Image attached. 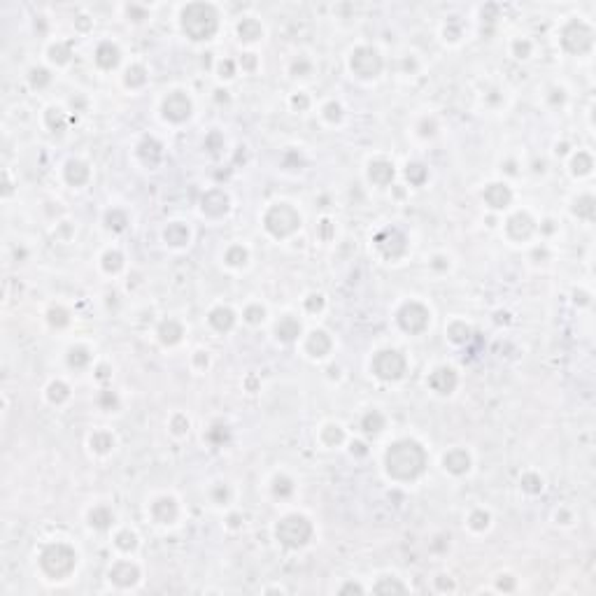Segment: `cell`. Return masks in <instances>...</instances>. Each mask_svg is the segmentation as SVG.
<instances>
[{"mask_svg":"<svg viewBox=\"0 0 596 596\" xmlns=\"http://www.w3.org/2000/svg\"><path fill=\"white\" fill-rule=\"evenodd\" d=\"M424 450L412 440H401L387 452V470L399 480H412L424 468Z\"/></svg>","mask_w":596,"mask_h":596,"instance_id":"obj_1","label":"cell"},{"mask_svg":"<svg viewBox=\"0 0 596 596\" xmlns=\"http://www.w3.org/2000/svg\"><path fill=\"white\" fill-rule=\"evenodd\" d=\"M182 26H184V33L191 40H207L217 31V14H214V10L210 5L193 3V5H189L184 10Z\"/></svg>","mask_w":596,"mask_h":596,"instance_id":"obj_2","label":"cell"},{"mask_svg":"<svg viewBox=\"0 0 596 596\" xmlns=\"http://www.w3.org/2000/svg\"><path fill=\"white\" fill-rule=\"evenodd\" d=\"M40 564H42V568H45L47 575L66 578L68 573L75 568V552H72L68 545H63V543H56V545H49L45 552H42Z\"/></svg>","mask_w":596,"mask_h":596,"instance_id":"obj_3","label":"cell"},{"mask_svg":"<svg viewBox=\"0 0 596 596\" xmlns=\"http://www.w3.org/2000/svg\"><path fill=\"white\" fill-rule=\"evenodd\" d=\"M310 535H312V526H310V522L305 520V517H298V515L287 517V520H282L277 526V538L287 547L305 545V543L310 541Z\"/></svg>","mask_w":596,"mask_h":596,"instance_id":"obj_4","label":"cell"},{"mask_svg":"<svg viewBox=\"0 0 596 596\" xmlns=\"http://www.w3.org/2000/svg\"><path fill=\"white\" fill-rule=\"evenodd\" d=\"M298 224H301V217H298V212L293 210V207H289V205H275L273 210L266 214L268 231L273 233V235H277V237L293 233L298 228Z\"/></svg>","mask_w":596,"mask_h":596,"instance_id":"obj_5","label":"cell"},{"mask_svg":"<svg viewBox=\"0 0 596 596\" xmlns=\"http://www.w3.org/2000/svg\"><path fill=\"white\" fill-rule=\"evenodd\" d=\"M373 370L382 380H396L403 375L405 361L399 352H380L373 359Z\"/></svg>","mask_w":596,"mask_h":596,"instance_id":"obj_6","label":"cell"},{"mask_svg":"<svg viewBox=\"0 0 596 596\" xmlns=\"http://www.w3.org/2000/svg\"><path fill=\"white\" fill-rule=\"evenodd\" d=\"M561 42H564V47L568 51H573V54H582V51H587L591 47V31L587 28L585 24L573 21V24L564 31Z\"/></svg>","mask_w":596,"mask_h":596,"instance_id":"obj_7","label":"cell"},{"mask_svg":"<svg viewBox=\"0 0 596 596\" xmlns=\"http://www.w3.org/2000/svg\"><path fill=\"white\" fill-rule=\"evenodd\" d=\"M380 68H382V61H380V56L375 49H368V47H364V49H356L352 56V70L356 72L359 77H375L380 72Z\"/></svg>","mask_w":596,"mask_h":596,"instance_id":"obj_8","label":"cell"},{"mask_svg":"<svg viewBox=\"0 0 596 596\" xmlns=\"http://www.w3.org/2000/svg\"><path fill=\"white\" fill-rule=\"evenodd\" d=\"M399 319H401V326H403L405 331H410V333H420V331L426 329V324H429V312H426L422 305L410 303V305H405V308L401 310Z\"/></svg>","mask_w":596,"mask_h":596,"instance_id":"obj_9","label":"cell"},{"mask_svg":"<svg viewBox=\"0 0 596 596\" xmlns=\"http://www.w3.org/2000/svg\"><path fill=\"white\" fill-rule=\"evenodd\" d=\"M191 112V103L187 96L182 93H172L166 103H163V114L170 119V122H184Z\"/></svg>","mask_w":596,"mask_h":596,"instance_id":"obj_10","label":"cell"},{"mask_svg":"<svg viewBox=\"0 0 596 596\" xmlns=\"http://www.w3.org/2000/svg\"><path fill=\"white\" fill-rule=\"evenodd\" d=\"M431 387H433L438 394H450L452 389L456 387V375L452 368H438L433 375H431Z\"/></svg>","mask_w":596,"mask_h":596,"instance_id":"obj_11","label":"cell"},{"mask_svg":"<svg viewBox=\"0 0 596 596\" xmlns=\"http://www.w3.org/2000/svg\"><path fill=\"white\" fill-rule=\"evenodd\" d=\"M226 207H228V198L224 196L222 191H210V193H205V198H203V210H205L207 214H212V217L224 214V212H226Z\"/></svg>","mask_w":596,"mask_h":596,"instance_id":"obj_12","label":"cell"},{"mask_svg":"<svg viewBox=\"0 0 596 596\" xmlns=\"http://www.w3.org/2000/svg\"><path fill=\"white\" fill-rule=\"evenodd\" d=\"M112 580L116 582V585H122V587H128L133 585V582L137 580V568L131 564H126V561H122V564H116L114 568H112Z\"/></svg>","mask_w":596,"mask_h":596,"instance_id":"obj_13","label":"cell"},{"mask_svg":"<svg viewBox=\"0 0 596 596\" xmlns=\"http://www.w3.org/2000/svg\"><path fill=\"white\" fill-rule=\"evenodd\" d=\"M485 201L489 203L491 207H505L510 203V191H508V187H503V184H491V187L485 189Z\"/></svg>","mask_w":596,"mask_h":596,"instance_id":"obj_14","label":"cell"},{"mask_svg":"<svg viewBox=\"0 0 596 596\" xmlns=\"http://www.w3.org/2000/svg\"><path fill=\"white\" fill-rule=\"evenodd\" d=\"M508 231H510L512 237H529L531 231H533V222H531L526 214H515V217L508 222Z\"/></svg>","mask_w":596,"mask_h":596,"instance_id":"obj_15","label":"cell"},{"mask_svg":"<svg viewBox=\"0 0 596 596\" xmlns=\"http://www.w3.org/2000/svg\"><path fill=\"white\" fill-rule=\"evenodd\" d=\"M470 466V459L464 450H454L445 456V468L452 470V473H466Z\"/></svg>","mask_w":596,"mask_h":596,"instance_id":"obj_16","label":"cell"},{"mask_svg":"<svg viewBox=\"0 0 596 596\" xmlns=\"http://www.w3.org/2000/svg\"><path fill=\"white\" fill-rule=\"evenodd\" d=\"M96 61H98V66H103V68H114L116 61H119V49H116L114 45H110V42H105V45L98 47Z\"/></svg>","mask_w":596,"mask_h":596,"instance_id":"obj_17","label":"cell"},{"mask_svg":"<svg viewBox=\"0 0 596 596\" xmlns=\"http://www.w3.org/2000/svg\"><path fill=\"white\" fill-rule=\"evenodd\" d=\"M177 515V508H175V501L172 499H161L154 503V517L158 522H172Z\"/></svg>","mask_w":596,"mask_h":596,"instance_id":"obj_18","label":"cell"},{"mask_svg":"<svg viewBox=\"0 0 596 596\" xmlns=\"http://www.w3.org/2000/svg\"><path fill=\"white\" fill-rule=\"evenodd\" d=\"M233 312L228 308H217L212 314H210V324H212L217 331H228L233 326Z\"/></svg>","mask_w":596,"mask_h":596,"instance_id":"obj_19","label":"cell"},{"mask_svg":"<svg viewBox=\"0 0 596 596\" xmlns=\"http://www.w3.org/2000/svg\"><path fill=\"white\" fill-rule=\"evenodd\" d=\"M391 177H394V168H391L389 163L378 161L370 166V180H373V182L387 184V182H391Z\"/></svg>","mask_w":596,"mask_h":596,"instance_id":"obj_20","label":"cell"},{"mask_svg":"<svg viewBox=\"0 0 596 596\" xmlns=\"http://www.w3.org/2000/svg\"><path fill=\"white\" fill-rule=\"evenodd\" d=\"M308 349L314 354V356H324V354L331 349V340L326 333H322V331H317V333H312V338H310L308 343Z\"/></svg>","mask_w":596,"mask_h":596,"instance_id":"obj_21","label":"cell"},{"mask_svg":"<svg viewBox=\"0 0 596 596\" xmlns=\"http://www.w3.org/2000/svg\"><path fill=\"white\" fill-rule=\"evenodd\" d=\"M66 177H68V182L82 184V182H86V177H89V168L80 161H70L66 168Z\"/></svg>","mask_w":596,"mask_h":596,"instance_id":"obj_22","label":"cell"},{"mask_svg":"<svg viewBox=\"0 0 596 596\" xmlns=\"http://www.w3.org/2000/svg\"><path fill=\"white\" fill-rule=\"evenodd\" d=\"M298 333H301V324H298L296 319L284 317L282 322L277 324V335H280L282 340H293Z\"/></svg>","mask_w":596,"mask_h":596,"instance_id":"obj_23","label":"cell"},{"mask_svg":"<svg viewBox=\"0 0 596 596\" xmlns=\"http://www.w3.org/2000/svg\"><path fill=\"white\" fill-rule=\"evenodd\" d=\"M140 156L145 158L149 166H156L158 158H161V147H158L154 140H145L140 145Z\"/></svg>","mask_w":596,"mask_h":596,"instance_id":"obj_24","label":"cell"},{"mask_svg":"<svg viewBox=\"0 0 596 596\" xmlns=\"http://www.w3.org/2000/svg\"><path fill=\"white\" fill-rule=\"evenodd\" d=\"M166 240L170 245H184L189 240V231L182 226V224H172V226H168V231H166Z\"/></svg>","mask_w":596,"mask_h":596,"instance_id":"obj_25","label":"cell"},{"mask_svg":"<svg viewBox=\"0 0 596 596\" xmlns=\"http://www.w3.org/2000/svg\"><path fill=\"white\" fill-rule=\"evenodd\" d=\"M180 335H182V326H180L177 322H166L161 326V340H163V343L172 345V343L180 340Z\"/></svg>","mask_w":596,"mask_h":596,"instance_id":"obj_26","label":"cell"},{"mask_svg":"<svg viewBox=\"0 0 596 596\" xmlns=\"http://www.w3.org/2000/svg\"><path fill=\"white\" fill-rule=\"evenodd\" d=\"M240 35L245 37V40H256L259 35H261V26L256 24V21H243L240 24Z\"/></svg>","mask_w":596,"mask_h":596,"instance_id":"obj_27","label":"cell"},{"mask_svg":"<svg viewBox=\"0 0 596 596\" xmlns=\"http://www.w3.org/2000/svg\"><path fill=\"white\" fill-rule=\"evenodd\" d=\"M575 212L580 214V217H594V198H589V196H585V198H580V201L575 203Z\"/></svg>","mask_w":596,"mask_h":596,"instance_id":"obj_28","label":"cell"},{"mask_svg":"<svg viewBox=\"0 0 596 596\" xmlns=\"http://www.w3.org/2000/svg\"><path fill=\"white\" fill-rule=\"evenodd\" d=\"M382 424H384V420H382V414H380V412H370V414H366L364 429L368 431V433H375V431H380V429H382Z\"/></svg>","mask_w":596,"mask_h":596,"instance_id":"obj_29","label":"cell"},{"mask_svg":"<svg viewBox=\"0 0 596 596\" xmlns=\"http://www.w3.org/2000/svg\"><path fill=\"white\" fill-rule=\"evenodd\" d=\"M110 522H112V515L107 510H103V508H98V510L91 512V524L98 526V529H105Z\"/></svg>","mask_w":596,"mask_h":596,"instance_id":"obj_30","label":"cell"},{"mask_svg":"<svg viewBox=\"0 0 596 596\" xmlns=\"http://www.w3.org/2000/svg\"><path fill=\"white\" fill-rule=\"evenodd\" d=\"M424 177H426L424 166H420V163H412V166H408V180H410V182L422 184V182H424Z\"/></svg>","mask_w":596,"mask_h":596,"instance_id":"obj_31","label":"cell"},{"mask_svg":"<svg viewBox=\"0 0 596 596\" xmlns=\"http://www.w3.org/2000/svg\"><path fill=\"white\" fill-rule=\"evenodd\" d=\"M49 399L54 401V403H61L63 399H68V387H66V384H61V382L51 384V387H49Z\"/></svg>","mask_w":596,"mask_h":596,"instance_id":"obj_32","label":"cell"},{"mask_svg":"<svg viewBox=\"0 0 596 596\" xmlns=\"http://www.w3.org/2000/svg\"><path fill=\"white\" fill-rule=\"evenodd\" d=\"M116 545L122 547V550H133L135 547V535L131 531H122V533L116 535Z\"/></svg>","mask_w":596,"mask_h":596,"instance_id":"obj_33","label":"cell"},{"mask_svg":"<svg viewBox=\"0 0 596 596\" xmlns=\"http://www.w3.org/2000/svg\"><path fill=\"white\" fill-rule=\"evenodd\" d=\"M91 445L96 447L98 452H107L112 447V438H110V435H105V433H98V435H93V438H91Z\"/></svg>","mask_w":596,"mask_h":596,"instance_id":"obj_34","label":"cell"},{"mask_svg":"<svg viewBox=\"0 0 596 596\" xmlns=\"http://www.w3.org/2000/svg\"><path fill=\"white\" fill-rule=\"evenodd\" d=\"M589 168H591V158L587 154H578V158L573 161V170L585 175V172H589Z\"/></svg>","mask_w":596,"mask_h":596,"instance_id":"obj_35","label":"cell"},{"mask_svg":"<svg viewBox=\"0 0 596 596\" xmlns=\"http://www.w3.org/2000/svg\"><path fill=\"white\" fill-rule=\"evenodd\" d=\"M375 591H378V594H384V591H405V587L396 580H382L375 587Z\"/></svg>","mask_w":596,"mask_h":596,"instance_id":"obj_36","label":"cell"},{"mask_svg":"<svg viewBox=\"0 0 596 596\" xmlns=\"http://www.w3.org/2000/svg\"><path fill=\"white\" fill-rule=\"evenodd\" d=\"M245 259H247V252H245L243 247H233L231 252L226 254V261L233 263V266H240V263H245Z\"/></svg>","mask_w":596,"mask_h":596,"instance_id":"obj_37","label":"cell"},{"mask_svg":"<svg viewBox=\"0 0 596 596\" xmlns=\"http://www.w3.org/2000/svg\"><path fill=\"white\" fill-rule=\"evenodd\" d=\"M122 268V254H116V252H110L105 254V270H119Z\"/></svg>","mask_w":596,"mask_h":596,"instance_id":"obj_38","label":"cell"},{"mask_svg":"<svg viewBox=\"0 0 596 596\" xmlns=\"http://www.w3.org/2000/svg\"><path fill=\"white\" fill-rule=\"evenodd\" d=\"M126 82L131 86H137V84H142L145 82V70L142 68H133V70H128V77H126Z\"/></svg>","mask_w":596,"mask_h":596,"instance_id":"obj_39","label":"cell"},{"mask_svg":"<svg viewBox=\"0 0 596 596\" xmlns=\"http://www.w3.org/2000/svg\"><path fill=\"white\" fill-rule=\"evenodd\" d=\"M86 361H89V354H86L84 349H72V352H70V364L72 366H84Z\"/></svg>","mask_w":596,"mask_h":596,"instance_id":"obj_40","label":"cell"},{"mask_svg":"<svg viewBox=\"0 0 596 596\" xmlns=\"http://www.w3.org/2000/svg\"><path fill=\"white\" fill-rule=\"evenodd\" d=\"M324 438H326V443H340L343 440V431L338 426H329V429L324 431Z\"/></svg>","mask_w":596,"mask_h":596,"instance_id":"obj_41","label":"cell"},{"mask_svg":"<svg viewBox=\"0 0 596 596\" xmlns=\"http://www.w3.org/2000/svg\"><path fill=\"white\" fill-rule=\"evenodd\" d=\"M450 335H452V340H456V343H459V340L468 338V329H466V326H461V324H454V326L450 329Z\"/></svg>","mask_w":596,"mask_h":596,"instance_id":"obj_42","label":"cell"},{"mask_svg":"<svg viewBox=\"0 0 596 596\" xmlns=\"http://www.w3.org/2000/svg\"><path fill=\"white\" fill-rule=\"evenodd\" d=\"M245 317H247L249 324H256V322H261V319H263V310L261 308H249Z\"/></svg>","mask_w":596,"mask_h":596,"instance_id":"obj_43","label":"cell"},{"mask_svg":"<svg viewBox=\"0 0 596 596\" xmlns=\"http://www.w3.org/2000/svg\"><path fill=\"white\" fill-rule=\"evenodd\" d=\"M522 482H524V489H529V491H538V489H541V485H538V478H535V475H526Z\"/></svg>","mask_w":596,"mask_h":596,"instance_id":"obj_44","label":"cell"},{"mask_svg":"<svg viewBox=\"0 0 596 596\" xmlns=\"http://www.w3.org/2000/svg\"><path fill=\"white\" fill-rule=\"evenodd\" d=\"M107 222H110V224H112V222H116V226H114L116 231H119V228H124V226H126V217H124V214H119V212H112V214H107Z\"/></svg>","mask_w":596,"mask_h":596,"instance_id":"obj_45","label":"cell"},{"mask_svg":"<svg viewBox=\"0 0 596 596\" xmlns=\"http://www.w3.org/2000/svg\"><path fill=\"white\" fill-rule=\"evenodd\" d=\"M49 317H51V324H58V326H63V324L68 322V319H66V312H63V310H51Z\"/></svg>","mask_w":596,"mask_h":596,"instance_id":"obj_46","label":"cell"},{"mask_svg":"<svg viewBox=\"0 0 596 596\" xmlns=\"http://www.w3.org/2000/svg\"><path fill=\"white\" fill-rule=\"evenodd\" d=\"M487 520H489L487 515L478 512V515H473V526H475V529H485V526H487Z\"/></svg>","mask_w":596,"mask_h":596,"instance_id":"obj_47","label":"cell"},{"mask_svg":"<svg viewBox=\"0 0 596 596\" xmlns=\"http://www.w3.org/2000/svg\"><path fill=\"white\" fill-rule=\"evenodd\" d=\"M45 82H49L47 70H35V72H33V84H45Z\"/></svg>","mask_w":596,"mask_h":596,"instance_id":"obj_48","label":"cell"},{"mask_svg":"<svg viewBox=\"0 0 596 596\" xmlns=\"http://www.w3.org/2000/svg\"><path fill=\"white\" fill-rule=\"evenodd\" d=\"M275 485H277V487H275V491H277V494H280V491H282V494H289V491H291V482L284 480V478H282V480H277Z\"/></svg>","mask_w":596,"mask_h":596,"instance_id":"obj_49","label":"cell"},{"mask_svg":"<svg viewBox=\"0 0 596 596\" xmlns=\"http://www.w3.org/2000/svg\"><path fill=\"white\" fill-rule=\"evenodd\" d=\"M326 112H329V119H338V116H340V107L338 105H329V107H326Z\"/></svg>","mask_w":596,"mask_h":596,"instance_id":"obj_50","label":"cell"},{"mask_svg":"<svg viewBox=\"0 0 596 596\" xmlns=\"http://www.w3.org/2000/svg\"><path fill=\"white\" fill-rule=\"evenodd\" d=\"M308 308L310 310H319V308H322V296H312V301L308 303Z\"/></svg>","mask_w":596,"mask_h":596,"instance_id":"obj_51","label":"cell"},{"mask_svg":"<svg viewBox=\"0 0 596 596\" xmlns=\"http://www.w3.org/2000/svg\"><path fill=\"white\" fill-rule=\"evenodd\" d=\"M231 72H233V63H231V61L222 63V75H224V77H231Z\"/></svg>","mask_w":596,"mask_h":596,"instance_id":"obj_52","label":"cell"},{"mask_svg":"<svg viewBox=\"0 0 596 596\" xmlns=\"http://www.w3.org/2000/svg\"><path fill=\"white\" fill-rule=\"evenodd\" d=\"M293 105H296V107H305V105H308V101H305L303 96H301V98H293Z\"/></svg>","mask_w":596,"mask_h":596,"instance_id":"obj_53","label":"cell"},{"mask_svg":"<svg viewBox=\"0 0 596 596\" xmlns=\"http://www.w3.org/2000/svg\"><path fill=\"white\" fill-rule=\"evenodd\" d=\"M499 587H501V589H512V580H501Z\"/></svg>","mask_w":596,"mask_h":596,"instance_id":"obj_54","label":"cell"},{"mask_svg":"<svg viewBox=\"0 0 596 596\" xmlns=\"http://www.w3.org/2000/svg\"><path fill=\"white\" fill-rule=\"evenodd\" d=\"M345 591H361V587L359 585H347V587H343V594Z\"/></svg>","mask_w":596,"mask_h":596,"instance_id":"obj_55","label":"cell"},{"mask_svg":"<svg viewBox=\"0 0 596 596\" xmlns=\"http://www.w3.org/2000/svg\"><path fill=\"white\" fill-rule=\"evenodd\" d=\"M517 51H520V54H526V51H529V45H517Z\"/></svg>","mask_w":596,"mask_h":596,"instance_id":"obj_56","label":"cell"}]
</instances>
